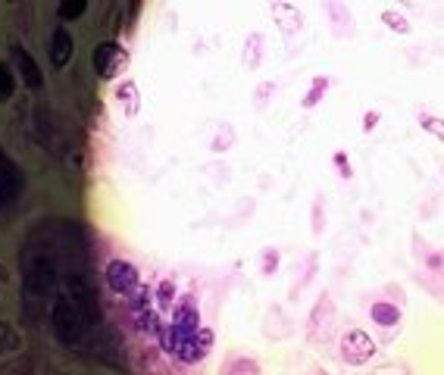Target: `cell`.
Segmentation results:
<instances>
[{"mask_svg": "<svg viewBox=\"0 0 444 375\" xmlns=\"http://www.w3.org/2000/svg\"><path fill=\"white\" fill-rule=\"evenodd\" d=\"M50 325H53V334H57L60 344L72 347L82 341L85 334V316L69 297H57L53 300V310H50Z\"/></svg>", "mask_w": 444, "mask_h": 375, "instance_id": "6da1fadb", "label": "cell"}, {"mask_svg": "<svg viewBox=\"0 0 444 375\" xmlns=\"http://www.w3.org/2000/svg\"><path fill=\"white\" fill-rule=\"evenodd\" d=\"M373 353H375L373 338H369L366 332H360V328H351V332L341 338V357H345V363L363 366L373 360Z\"/></svg>", "mask_w": 444, "mask_h": 375, "instance_id": "7a4b0ae2", "label": "cell"}, {"mask_svg": "<svg viewBox=\"0 0 444 375\" xmlns=\"http://www.w3.org/2000/svg\"><path fill=\"white\" fill-rule=\"evenodd\" d=\"M57 285V269L47 257H38L35 263L29 266V276H25V291L35 294V297H44L47 291H53Z\"/></svg>", "mask_w": 444, "mask_h": 375, "instance_id": "3957f363", "label": "cell"}, {"mask_svg": "<svg viewBox=\"0 0 444 375\" xmlns=\"http://www.w3.org/2000/svg\"><path fill=\"white\" fill-rule=\"evenodd\" d=\"M19 191H22V172H19V166L0 150V210L10 206L13 200L19 197Z\"/></svg>", "mask_w": 444, "mask_h": 375, "instance_id": "277c9868", "label": "cell"}, {"mask_svg": "<svg viewBox=\"0 0 444 375\" xmlns=\"http://www.w3.org/2000/svg\"><path fill=\"white\" fill-rule=\"evenodd\" d=\"M106 285L116 294H132L138 288V269H134L129 260H113L106 266Z\"/></svg>", "mask_w": 444, "mask_h": 375, "instance_id": "5b68a950", "label": "cell"}, {"mask_svg": "<svg viewBox=\"0 0 444 375\" xmlns=\"http://www.w3.org/2000/svg\"><path fill=\"white\" fill-rule=\"evenodd\" d=\"M72 53H76V41H72V35L60 25V29L50 35V63L57 66V69H63V66L72 59Z\"/></svg>", "mask_w": 444, "mask_h": 375, "instance_id": "8992f818", "label": "cell"}, {"mask_svg": "<svg viewBox=\"0 0 444 375\" xmlns=\"http://www.w3.org/2000/svg\"><path fill=\"white\" fill-rule=\"evenodd\" d=\"M13 57H16V66H19V76H22V82L29 85V88H41L44 76H41V69H38V63L32 59V53L25 50V47H13Z\"/></svg>", "mask_w": 444, "mask_h": 375, "instance_id": "52a82bcc", "label": "cell"}, {"mask_svg": "<svg viewBox=\"0 0 444 375\" xmlns=\"http://www.w3.org/2000/svg\"><path fill=\"white\" fill-rule=\"evenodd\" d=\"M210 341H213V334L207 332V328H200V341H197V332H194L191 338H185V341H181V344L176 347V353H179L181 360H185V363H197V360L207 353Z\"/></svg>", "mask_w": 444, "mask_h": 375, "instance_id": "ba28073f", "label": "cell"}, {"mask_svg": "<svg viewBox=\"0 0 444 375\" xmlns=\"http://www.w3.org/2000/svg\"><path fill=\"white\" fill-rule=\"evenodd\" d=\"M113 63H125V57L119 53V44L106 41L94 50V66H97L100 78H113Z\"/></svg>", "mask_w": 444, "mask_h": 375, "instance_id": "9c48e42d", "label": "cell"}, {"mask_svg": "<svg viewBox=\"0 0 444 375\" xmlns=\"http://www.w3.org/2000/svg\"><path fill=\"white\" fill-rule=\"evenodd\" d=\"M69 288H72V304L78 306V310H85V319H97V306L91 304V291L88 285H85L78 276H69Z\"/></svg>", "mask_w": 444, "mask_h": 375, "instance_id": "30bf717a", "label": "cell"}, {"mask_svg": "<svg viewBox=\"0 0 444 375\" xmlns=\"http://www.w3.org/2000/svg\"><path fill=\"white\" fill-rule=\"evenodd\" d=\"M369 316H373V323L375 325H382V328H394L401 323V310L394 304H373V310H369Z\"/></svg>", "mask_w": 444, "mask_h": 375, "instance_id": "8fae6325", "label": "cell"}, {"mask_svg": "<svg viewBox=\"0 0 444 375\" xmlns=\"http://www.w3.org/2000/svg\"><path fill=\"white\" fill-rule=\"evenodd\" d=\"M13 91H16V76L10 72L6 63H0V104H6L13 97Z\"/></svg>", "mask_w": 444, "mask_h": 375, "instance_id": "7c38bea8", "label": "cell"}, {"mask_svg": "<svg viewBox=\"0 0 444 375\" xmlns=\"http://www.w3.org/2000/svg\"><path fill=\"white\" fill-rule=\"evenodd\" d=\"M382 22H385L391 31H401V35H407V31H410L407 16H401V13H394V10H385V13H382Z\"/></svg>", "mask_w": 444, "mask_h": 375, "instance_id": "4fadbf2b", "label": "cell"}, {"mask_svg": "<svg viewBox=\"0 0 444 375\" xmlns=\"http://www.w3.org/2000/svg\"><path fill=\"white\" fill-rule=\"evenodd\" d=\"M419 125L429 132V135H435L438 141H444V119H438V116H429V113H422V116H419Z\"/></svg>", "mask_w": 444, "mask_h": 375, "instance_id": "5bb4252c", "label": "cell"}, {"mask_svg": "<svg viewBox=\"0 0 444 375\" xmlns=\"http://www.w3.org/2000/svg\"><path fill=\"white\" fill-rule=\"evenodd\" d=\"M85 10H88L85 0H63V3H60V19H76V16H82Z\"/></svg>", "mask_w": 444, "mask_h": 375, "instance_id": "9a60e30c", "label": "cell"}, {"mask_svg": "<svg viewBox=\"0 0 444 375\" xmlns=\"http://www.w3.org/2000/svg\"><path fill=\"white\" fill-rule=\"evenodd\" d=\"M326 88H328L326 78H316L313 88H310V94H307V100H304V106H316V104H319V94H326Z\"/></svg>", "mask_w": 444, "mask_h": 375, "instance_id": "2e32d148", "label": "cell"}, {"mask_svg": "<svg viewBox=\"0 0 444 375\" xmlns=\"http://www.w3.org/2000/svg\"><path fill=\"white\" fill-rule=\"evenodd\" d=\"M172 297H176L172 281H163V285H160V306H172Z\"/></svg>", "mask_w": 444, "mask_h": 375, "instance_id": "e0dca14e", "label": "cell"}, {"mask_svg": "<svg viewBox=\"0 0 444 375\" xmlns=\"http://www.w3.org/2000/svg\"><path fill=\"white\" fill-rule=\"evenodd\" d=\"M335 166L341 169V178H351V163L345 160V153H335Z\"/></svg>", "mask_w": 444, "mask_h": 375, "instance_id": "ac0fdd59", "label": "cell"}, {"mask_svg": "<svg viewBox=\"0 0 444 375\" xmlns=\"http://www.w3.org/2000/svg\"><path fill=\"white\" fill-rule=\"evenodd\" d=\"M375 122H379V113H366V116H363V129L366 132H373Z\"/></svg>", "mask_w": 444, "mask_h": 375, "instance_id": "d6986e66", "label": "cell"}, {"mask_svg": "<svg viewBox=\"0 0 444 375\" xmlns=\"http://www.w3.org/2000/svg\"><path fill=\"white\" fill-rule=\"evenodd\" d=\"M275 266H279V257H275V253H266V257H263V269L266 272H275Z\"/></svg>", "mask_w": 444, "mask_h": 375, "instance_id": "ffe728a7", "label": "cell"}]
</instances>
